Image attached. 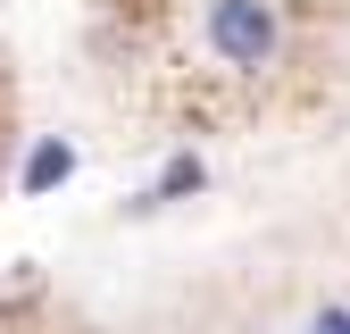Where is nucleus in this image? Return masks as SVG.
I'll return each instance as SVG.
<instances>
[{
  "mask_svg": "<svg viewBox=\"0 0 350 334\" xmlns=\"http://www.w3.org/2000/svg\"><path fill=\"white\" fill-rule=\"evenodd\" d=\"M208 51L226 67H242V75H258V67H275L284 25H275L267 0H208Z\"/></svg>",
  "mask_w": 350,
  "mask_h": 334,
  "instance_id": "nucleus-1",
  "label": "nucleus"
},
{
  "mask_svg": "<svg viewBox=\"0 0 350 334\" xmlns=\"http://www.w3.org/2000/svg\"><path fill=\"white\" fill-rule=\"evenodd\" d=\"M75 176V151L67 142H42L33 159H25V192H51V184H67Z\"/></svg>",
  "mask_w": 350,
  "mask_h": 334,
  "instance_id": "nucleus-2",
  "label": "nucleus"
},
{
  "mask_svg": "<svg viewBox=\"0 0 350 334\" xmlns=\"http://www.w3.org/2000/svg\"><path fill=\"white\" fill-rule=\"evenodd\" d=\"M192 184H200V159H175L167 176H159V192H150V201H175V192H192Z\"/></svg>",
  "mask_w": 350,
  "mask_h": 334,
  "instance_id": "nucleus-3",
  "label": "nucleus"
},
{
  "mask_svg": "<svg viewBox=\"0 0 350 334\" xmlns=\"http://www.w3.org/2000/svg\"><path fill=\"white\" fill-rule=\"evenodd\" d=\"M317 334H350V318H342V309H325V318H317Z\"/></svg>",
  "mask_w": 350,
  "mask_h": 334,
  "instance_id": "nucleus-4",
  "label": "nucleus"
}]
</instances>
